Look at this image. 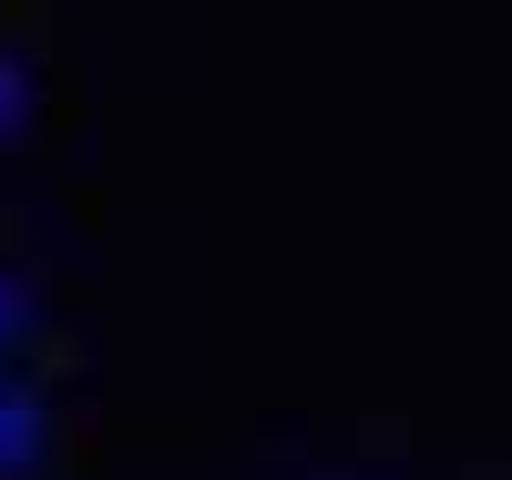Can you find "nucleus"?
I'll list each match as a JSON object with an SVG mask.
<instances>
[{
  "label": "nucleus",
  "mask_w": 512,
  "mask_h": 480,
  "mask_svg": "<svg viewBox=\"0 0 512 480\" xmlns=\"http://www.w3.org/2000/svg\"><path fill=\"white\" fill-rule=\"evenodd\" d=\"M7 320H13V288L0 282V327H7Z\"/></svg>",
  "instance_id": "7ed1b4c3"
},
{
  "label": "nucleus",
  "mask_w": 512,
  "mask_h": 480,
  "mask_svg": "<svg viewBox=\"0 0 512 480\" xmlns=\"http://www.w3.org/2000/svg\"><path fill=\"white\" fill-rule=\"evenodd\" d=\"M20 109H26V84H20V71H13V64L0 58V135H7V128L20 122Z\"/></svg>",
  "instance_id": "f03ea898"
},
{
  "label": "nucleus",
  "mask_w": 512,
  "mask_h": 480,
  "mask_svg": "<svg viewBox=\"0 0 512 480\" xmlns=\"http://www.w3.org/2000/svg\"><path fill=\"white\" fill-rule=\"evenodd\" d=\"M32 448H39V410L20 397H0V468H26Z\"/></svg>",
  "instance_id": "f257e3e1"
}]
</instances>
